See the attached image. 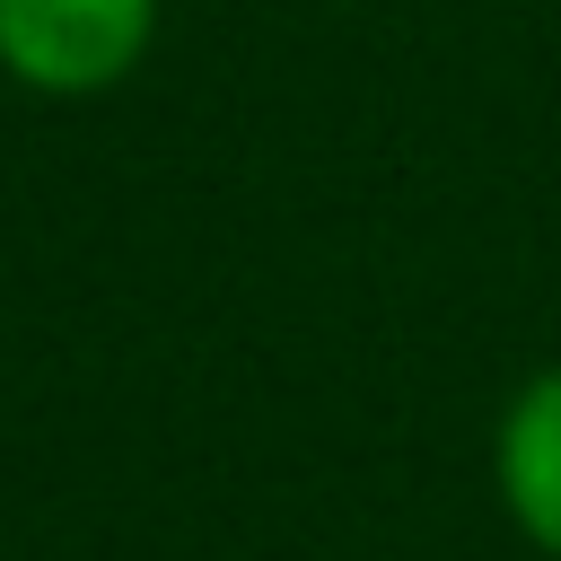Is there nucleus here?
<instances>
[{"instance_id":"1","label":"nucleus","mask_w":561,"mask_h":561,"mask_svg":"<svg viewBox=\"0 0 561 561\" xmlns=\"http://www.w3.org/2000/svg\"><path fill=\"white\" fill-rule=\"evenodd\" d=\"M158 0H0V70L35 96H105L140 70Z\"/></svg>"},{"instance_id":"2","label":"nucleus","mask_w":561,"mask_h":561,"mask_svg":"<svg viewBox=\"0 0 561 561\" xmlns=\"http://www.w3.org/2000/svg\"><path fill=\"white\" fill-rule=\"evenodd\" d=\"M491 473H500L508 526L561 561V368L517 386V403L500 412V438H491Z\"/></svg>"}]
</instances>
